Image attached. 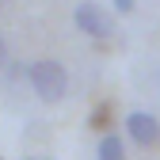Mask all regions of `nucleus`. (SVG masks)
Here are the masks:
<instances>
[{"mask_svg":"<svg viewBox=\"0 0 160 160\" xmlns=\"http://www.w3.org/2000/svg\"><path fill=\"white\" fill-rule=\"evenodd\" d=\"M27 84L34 88V95L42 99V103H61L65 92H69V72H65L61 61L42 57V61L27 65Z\"/></svg>","mask_w":160,"mask_h":160,"instance_id":"obj_1","label":"nucleus"},{"mask_svg":"<svg viewBox=\"0 0 160 160\" xmlns=\"http://www.w3.org/2000/svg\"><path fill=\"white\" fill-rule=\"evenodd\" d=\"M72 19H76V27L84 31L88 38H111L114 34V15L103 8V4H95V0H80L76 4V12H72Z\"/></svg>","mask_w":160,"mask_h":160,"instance_id":"obj_2","label":"nucleus"},{"mask_svg":"<svg viewBox=\"0 0 160 160\" xmlns=\"http://www.w3.org/2000/svg\"><path fill=\"white\" fill-rule=\"evenodd\" d=\"M126 137L133 145H156L160 141V122L149 111H130L126 114Z\"/></svg>","mask_w":160,"mask_h":160,"instance_id":"obj_3","label":"nucleus"},{"mask_svg":"<svg viewBox=\"0 0 160 160\" xmlns=\"http://www.w3.org/2000/svg\"><path fill=\"white\" fill-rule=\"evenodd\" d=\"M95 160H126V145L118 133H103L95 145Z\"/></svg>","mask_w":160,"mask_h":160,"instance_id":"obj_4","label":"nucleus"},{"mask_svg":"<svg viewBox=\"0 0 160 160\" xmlns=\"http://www.w3.org/2000/svg\"><path fill=\"white\" fill-rule=\"evenodd\" d=\"M137 8V0H111V15H130Z\"/></svg>","mask_w":160,"mask_h":160,"instance_id":"obj_5","label":"nucleus"},{"mask_svg":"<svg viewBox=\"0 0 160 160\" xmlns=\"http://www.w3.org/2000/svg\"><path fill=\"white\" fill-rule=\"evenodd\" d=\"M8 76H12V80H27V65H23V61L12 65V69H8Z\"/></svg>","mask_w":160,"mask_h":160,"instance_id":"obj_6","label":"nucleus"},{"mask_svg":"<svg viewBox=\"0 0 160 160\" xmlns=\"http://www.w3.org/2000/svg\"><path fill=\"white\" fill-rule=\"evenodd\" d=\"M0 69H8V42L0 38Z\"/></svg>","mask_w":160,"mask_h":160,"instance_id":"obj_7","label":"nucleus"},{"mask_svg":"<svg viewBox=\"0 0 160 160\" xmlns=\"http://www.w3.org/2000/svg\"><path fill=\"white\" fill-rule=\"evenodd\" d=\"M23 160H53V156H23Z\"/></svg>","mask_w":160,"mask_h":160,"instance_id":"obj_8","label":"nucleus"}]
</instances>
